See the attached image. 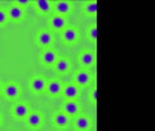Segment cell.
Segmentation results:
<instances>
[{
    "instance_id": "1",
    "label": "cell",
    "mask_w": 155,
    "mask_h": 131,
    "mask_svg": "<svg viewBox=\"0 0 155 131\" xmlns=\"http://www.w3.org/2000/svg\"><path fill=\"white\" fill-rule=\"evenodd\" d=\"M45 86H47V81L43 75L32 77V79L30 82V88L32 92H35V94H40V92L45 91Z\"/></svg>"
},
{
    "instance_id": "2",
    "label": "cell",
    "mask_w": 155,
    "mask_h": 131,
    "mask_svg": "<svg viewBox=\"0 0 155 131\" xmlns=\"http://www.w3.org/2000/svg\"><path fill=\"white\" fill-rule=\"evenodd\" d=\"M61 38L65 43L71 44V43H75L79 40V33H78L76 29H74V27H65L64 30L61 31Z\"/></svg>"
},
{
    "instance_id": "3",
    "label": "cell",
    "mask_w": 155,
    "mask_h": 131,
    "mask_svg": "<svg viewBox=\"0 0 155 131\" xmlns=\"http://www.w3.org/2000/svg\"><path fill=\"white\" fill-rule=\"evenodd\" d=\"M40 60L44 65H53L58 60V53L54 50L45 48V50H43V52H41Z\"/></svg>"
},
{
    "instance_id": "4",
    "label": "cell",
    "mask_w": 155,
    "mask_h": 131,
    "mask_svg": "<svg viewBox=\"0 0 155 131\" xmlns=\"http://www.w3.org/2000/svg\"><path fill=\"white\" fill-rule=\"evenodd\" d=\"M25 119H26V123H27L28 127L35 129V130L40 127L41 122H43V117L39 112H30Z\"/></svg>"
},
{
    "instance_id": "5",
    "label": "cell",
    "mask_w": 155,
    "mask_h": 131,
    "mask_svg": "<svg viewBox=\"0 0 155 131\" xmlns=\"http://www.w3.org/2000/svg\"><path fill=\"white\" fill-rule=\"evenodd\" d=\"M12 113L18 119H25L27 117V114L30 113V106L25 103H18L12 108Z\"/></svg>"
},
{
    "instance_id": "6",
    "label": "cell",
    "mask_w": 155,
    "mask_h": 131,
    "mask_svg": "<svg viewBox=\"0 0 155 131\" xmlns=\"http://www.w3.org/2000/svg\"><path fill=\"white\" fill-rule=\"evenodd\" d=\"M91 79H92V75L87 70H79L74 74V83L78 87L79 86H81V87L87 86L91 82Z\"/></svg>"
},
{
    "instance_id": "7",
    "label": "cell",
    "mask_w": 155,
    "mask_h": 131,
    "mask_svg": "<svg viewBox=\"0 0 155 131\" xmlns=\"http://www.w3.org/2000/svg\"><path fill=\"white\" fill-rule=\"evenodd\" d=\"M71 69V62L65 59V57H58V60L53 64V70L56 73H60V74H65Z\"/></svg>"
},
{
    "instance_id": "8",
    "label": "cell",
    "mask_w": 155,
    "mask_h": 131,
    "mask_svg": "<svg viewBox=\"0 0 155 131\" xmlns=\"http://www.w3.org/2000/svg\"><path fill=\"white\" fill-rule=\"evenodd\" d=\"M80 110V105L76 103L75 100H67L62 105V112L66 113L69 117H72V115L78 114V112Z\"/></svg>"
},
{
    "instance_id": "9",
    "label": "cell",
    "mask_w": 155,
    "mask_h": 131,
    "mask_svg": "<svg viewBox=\"0 0 155 131\" xmlns=\"http://www.w3.org/2000/svg\"><path fill=\"white\" fill-rule=\"evenodd\" d=\"M62 88H64V86L61 84V82L54 81V79L47 82V86H45L47 94L51 96H58L60 94H62Z\"/></svg>"
},
{
    "instance_id": "10",
    "label": "cell",
    "mask_w": 155,
    "mask_h": 131,
    "mask_svg": "<svg viewBox=\"0 0 155 131\" xmlns=\"http://www.w3.org/2000/svg\"><path fill=\"white\" fill-rule=\"evenodd\" d=\"M54 9H56V14L65 17L72 11V4L70 2H66V0H60V2L56 3Z\"/></svg>"
},
{
    "instance_id": "11",
    "label": "cell",
    "mask_w": 155,
    "mask_h": 131,
    "mask_svg": "<svg viewBox=\"0 0 155 131\" xmlns=\"http://www.w3.org/2000/svg\"><path fill=\"white\" fill-rule=\"evenodd\" d=\"M49 23H51V27L53 30L56 31H62L66 27V18L64 16H60V14H54L51 20H49Z\"/></svg>"
},
{
    "instance_id": "12",
    "label": "cell",
    "mask_w": 155,
    "mask_h": 131,
    "mask_svg": "<svg viewBox=\"0 0 155 131\" xmlns=\"http://www.w3.org/2000/svg\"><path fill=\"white\" fill-rule=\"evenodd\" d=\"M7 14H8V20L21 21L22 17H23V8L16 5V4H13V5H11V7L8 8Z\"/></svg>"
},
{
    "instance_id": "13",
    "label": "cell",
    "mask_w": 155,
    "mask_h": 131,
    "mask_svg": "<svg viewBox=\"0 0 155 131\" xmlns=\"http://www.w3.org/2000/svg\"><path fill=\"white\" fill-rule=\"evenodd\" d=\"M52 40H53L52 34L49 31H47V30L39 31L38 35H36V42H38V44L40 47H49Z\"/></svg>"
},
{
    "instance_id": "14",
    "label": "cell",
    "mask_w": 155,
    "mask_h": 131,
    "mask_svg": "<svg viewBox=\"0 0 155 131\" xmlns=\"http://www.w3.org/2000/svg\"><path fill=\"white\" fill-rule=\"evenodd\" d=\"M70 122V117L67 115L66 113H64L62 110L57 112V113H54V115H53V123H54V126H57V127H66L67 125H69Z\"/></svg>"
},
{
    "instance_id": "15",
    "label": "cell",
    "mask_w": 155,
    "mask_h": 131,
    "mask_svg": "<svg viewBox=\"0 0 155 131\" xmlns=\"http://www.w3.org/2000/svg\"><path fill=\"white\" fill-rule=\"evenodd\" d=\"M4 95H5L7 99H17L19 96V92H21V90H19V86L16 84V83H8L5 87H4Z\"/></svg>"
},
{
    "instance_id": "16",
    "label": "cell",
    "mask_w": 155,
    "mask_h": 131,
    "mask_svg": "<svg viewBox=\"0 0 155 131\" xmlns=\"http://www.w3.org/2000/svg\"><path fill=\"white\" fill-rule=\"evenodd\" d=\"M62 94L67 100H74L78 95H79V87L75 83H70L62 88Z\"/></svg>"
},
{
    "instance_id": "17",
    "label": "cell",
    "mask_w": 155,
    "mask_h": 131,
    "mask_svg": "<svg viewBox=\"0 0 155 131\" xmlns=\"http://www.w3.org/2000/svg\"><path fill=\"white\" fill-rule=\"evenodd\" d=\"M34 5H35V9L38 12H40L43 14L49 13L53 8V4L49 2V0H36V2L34 3Z\"/></svg>"
},
{
    "instance_id": "18",
    "label": "cell",
    "mask_w": 155,
    "mask_h": 131,
    "mask_svg": "<svg viewBox=\"0 0 155 131\" xmlns=\"http://www.w3.org/2000/svg\"><path fill=\"white\" fill-rule=\"evenodd\" d=\"M79 60L83 66L89 67L93 65V62H94V55H93V52H91V51H83L79 56Z\"/></svg>"
},
{
    "instance_id": "19",
    "label": "cell",
    "mask_w": 155,
    "mask_h": 131,
    "mask_svg": "<svg viewBox=\"0 0 155 131\" xmlns=\"http://www.w3.org/2000/svg\"><path fill=\"white\" fill-rule=\"evenodd\" d=\"M91 127V119L85 115H80L75 119V129L79 131H87Z\"/></svg>"
},
{
    "instance_id": "20",
    "label": "cell",
    "mask_w": 155,
    "mask_h": 131,
    "mask_svg": "<svg viewBox=\"0 0 155 131\" xmlns=\"http://www.w3.org/2000/svg\"><path fill=\"white\" fill-rule=\"evenodd\" d=\"M98 11V3L96 2V0H92V2H88L84 4V12L87 14H92V16H94Z\"/></svg>"
},
{
    "instance_id": "21",
    "label": "cell",
    "mask_w": 155,
    "mask_h": 131,
    "mask_svg": "<svg viewBox=\"0 0 155 131\" xmlns=\"http://www.w3.org/2000/svg\"><path fill=\"white\" fill-rule=\"evenodd\" d=\"M87 35L91 38V40H93V42L97 40V27H96V25H93L88 31H87Z\"/></svg>"
},
{
    "instance_id": "22",
    "label": "cell",
    "mask_w": 155,
    "mask_h": 131,
    "mask_svg": "<svg viewBox=\"0 0 155 131\" xmlns=\"http://www.w3.org/2000/svg\"><path fill=\"white\" fill-rule=\"evenodd\" d=\"M8 21V14H7V11L0 8V25H4Z\"/></svg>"
},
{
    "instance_id": "23",
    "label": "cell",
    "mask_w": 155,
    "mask_h": 131,
    "mask_svg": "<svg viewBox=\"0 0 155 131\" xmlns=\"http://www.w3.org/2000/svg\"><path fill=\"white\" fill-rule=\"evenodd\" d=\"M16 5H18V7H21V8H23V7H27L28 4H30V0H16Z\"/></svg>"
},
{
    "instance_id": "24",
    "label": "cell",
    "mask_w": 155,
    "mask_h": 131,
    "mask_svg": "<svg viewBox=\"0 0 155 131\" xmlns=\"http://www.w3.org/2000/svg\"><path fill=\"white\" fill-rule=\"evenodd\" d=\"M97 88H93V91H92V101H93V103H96L97 101Z\"/></svg>"
},
{
    "instance_id": "25",
    "label": "cell",
    "mask_w": 155,
    "mask_h": 131,
    "mask_svg": "<svg viewBox=\"0 0 155 131\" xmlns=\"http://www.w3.org/2000/svg\"><path fill=\"white\" fill-rule=\"evenodd\" d=\"M2 91H3V86H2V82H0V94H2Z\"/></svg>"
},
{
    "instance_id": "26",
    "label": "cell",
    "mask_w": 155,
    "mask_h": 131,
    "mask_svg": "<svg viewBox=\"0 0 155 131\" xmlns=\"http://www.w3.org/2000/svg\"><path fill=\"white\" fill-rule=\"evenodd\" d=\"M0 121H2V119H0Z\"/></svg>"
}]
</instances>
